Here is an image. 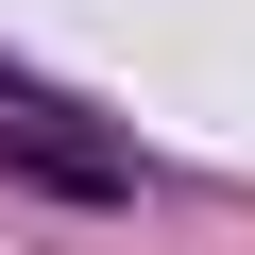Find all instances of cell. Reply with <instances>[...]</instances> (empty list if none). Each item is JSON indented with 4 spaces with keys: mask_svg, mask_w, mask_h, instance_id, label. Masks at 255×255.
I'll use <instances>...</instances> for the list:
<instances>
[{
    "mask_svg": "<svg viewBox=\"0 0 255 255\" xmlns=\"http://www.w3.org/2000/svg\"><path fill=\"white\" fill-rule=\"evenodd\" d=\"M0 170H34L68 204H136V153H119L68 85H34V68H0Z\"/></svg>",
    "mask_w": 255,
    "mask_h": 255,
    "instance_id": "1",
    "label": "cell"
}]
</instances>
